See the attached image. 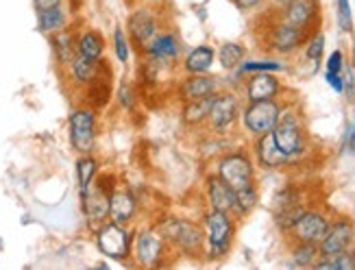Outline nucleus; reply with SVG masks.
<instances>
[{
  "label": "nucleus",
  "instance_id": "1",
  "mask_svg": "<svg viewBox=\"0 0 355 270\" xmlns=\"http://www.w3.org/2000/svg\"><path fill=\"white\" fill-rule=\"evenodd\" d=\"M153 227L159 231V235L166 240V244L171 246L173 253L188 258H198L205 253V231L203 225L181 218V216H162L159 220L153 222Z\"/></svg>",
  "mask_w": 355,
  "mask_h": 270
},
{
  "label": "nucleus",
  "instance_id": "2",
  "mask_svg": "<svg viewBox=\"0 0 355 270\" xmlns=\"http://www.w3.org/2000/svg\"><path fill=\"white\" fill-rule=\"evenodd\" d=\"M236 216L229 212L207 210L200 218V225L205 231V260L220 262L229 255L236 240Z\"/></svg>",
  "mask_w": 355,
  "mask_h": 270
},
{
  "label": "nucleus",
  "instance_id": "3",
  "mask_svg": "<svg viewBox=\"0 0 355 270\" xmlns=\"http://www.w3.org/2000/svg\"><path fill=\"white\" fill-rule=\"evenodd\" d=\"M272 135H275L277 146H279L292 162L303 157L307 149H310V135H307L301 111L290 103L288 105L284 103L279 120H277V126L272 129Z\"/></svg>",
  "mask_w": 355,
  "mask_h": 270
},
{
  "label": "nucleus",
  "instance_id": "4",
  "mask_svg": "<svg viewBox=\"0 0 355 270\" xmlns=\"http://www.w3.org/2000/svg\"><path fill=\"white\" fill-rule=\"evenodd\" d=\"M94 235V244L103 258L118 262V264H129L133 255V237L135 231L127 225H118V222L105 220L103 225L92 229Z\"/></svg>",
  "mask_w": 355,
  "mask_h": 270
},
{
  "label": "nucleus",
  "instance_id": "5",
  "mask_svg": "<svg viewBox=\"0 0 355 270\" xmlns=\"http://www.w3.org/2000/svg\"><path fill=\"white\" fill-rule=\"evenodd\" d=\"M114 187H116L114 174H98L94 183L83 194H79L81 212L89 229H96L105 220H110V196L114 192Z\"/></svg>",
  "mask_w": 355,
  "mask_h": 270
},
{
  "label": "nucleus",
  "instance_id": "6",
  "mask_svg": "<svg viewBox=\"0 0 355 270\" xmlns=\"http://www.w3.org/2000/svg\"><path fill=\"white\" fill-rule=\"evenodd\" d=\"M68 140L76 155L94 153L98 140V111L89 105L72 109L68 116Z\"/></svg>",
  "mask_w": 355,
  "mask_h": 270
},
{
  "label": "nucleus",
  "instance_id": "7",
  "mask_svg": "<svg viewBox=\"0 0 355 270\" xmlns=\"http://www.w3.org/2000/svg\"><path fill=\"white\" fill-rule=\"evenodd\" d=\"M216 174L227 181L234 189H242L255 185V162L249 151L236 149V151H227L223 153L218 160H216Z\"/></svg>",
  "mask_w": 355,
  "mask_h": 270
},
{
  "label": "nucleus",
  "instance_id": "8",
  "mask_svg": "<svg viewBox=\"0 0 355 270\" xmlns=\"http://www.w3.org/2000/svg\"><path fill=\"white\" fill-rule=\"evenodd\" d=\"M171 246L159 235L155 227H142L135 231L133 237V264L140 268H162L166 266V260L171 255Z\"/></svg>",
  "mask_w": 355,
  "mask_h": 270
},
{
  "label": "nucleus",
  "instance_id": "9",
  "mask_svg": "<svg viewBox=\"0 0 355 270\" xmlns=\"http://www.w3.org/2000/svg\"><path fill=\"white\" fill-rule=\"evenodd\" d=\"M312 33H307L303 28H297L288 24L286 20H282L279 15H272V22L264 28V42L266 51L275 53V55H282V57H288V55H295L301 46H305L307 37Z\"/></svg>",
  "mask_w": 355,
  "mask_h": 270
},
{
  "label": "nucleus",
  "instance_id": "10",
  "mask_svg": "<svg viewBox=\"0 0 355 270\" xmlns=\"http://www.w3.org/2000/svg\"><path fill=\"white\" fill-rule=\"evenodd\" d=\"M282 107H284V103L279 99L246 103L244 109L240 111L244 131L251 137H259L264 133H270L277 126V120H279Z\"/></svg>",
  "mask_w": 355,
  "mask_h": 270
},
{
  "label": "nucleus",
  "instance_id": "11",
  "mask_svg": "<svg viewBox=\"0 0 355 270\" xmlns=\"http://www.w3.org/2000/svg\"><path fill=\"white\" fill-rule=\"evenodd\" d=\"M162 28H166L162 9L153 7V5H144V7L133 9L129 20H127V35L131 40V46L137 49V53H140Z\"/></svg>",
  "mask_w": 355,
  "mask_h": 270
},
{
  "label": "nucleus",
  "instance_id": "12",
  "mask_svg": "<svg viewBox=\"0 0 355 270\" xmlns=\"http://www.w3.org/2000/svg\"><path fill=\"white\" fill-rule=\"evenodd\" d=\"M240 99L231 90H218L214 94V103L207 116V129L214 135H227L240 118Z\"/></svg>",
  "mask_w": 355,
  "mask_h": 270
},
{
  "label": "nucleus",
  "instance_id": "13",
  "mask_svg": "<svg viewBox=\"0 0 355 270\" xmlns=\"http://www.w3.org/2000/svg\"><path fill=\"white\" fill-rule=\"evenodd\" d=\"M142 57H148L153 61L162 63L164 68H175L183 59V44L175 28H162L144 49L140 51Z\"/></svg>",
  "mask_w": 355,
  "mask_h": 270
},
{
  "label": "nucleus",
  "instance_id": "14",
  "mask_svg": "<svg viewBox=\"0 0 355 270\" xmlns=\"http://www.w3.org/2000/svg\"><path fill=\"white\" fill-rule=\"evenodd\" d=\"M329 225H331V216L327 212H322L318 208H307L286 235L292 242L320 244V240L325 237Z\"/></svg>",
  "mask_w": 355,
  "mask_h": 270
},
{
  "label": "nucleus",
  "instance_id": "15",
  "mask_svg": "<svg viewBox=\"0 0 355 270\" xmlns=\"http://www.w3.org/2000/svg\"><path fill=\"white\" fill-rule=\"evenodd\" d=\"M355 244V222L349 216H338L331 220V225L325 233V237L318 244L320 258L331 260L336 255H340L347 248Z\"/></svg>",
  "mask_w": 355,
  "mask_h": 270
},
{
  "label": "nucleus",
  "instance_id": "16",
  "mask_svg": "<svg viewBox=\"0 0 355 270\" xmlns=\"http://www.w3.org/2000/svg\"><path fill=\"white\" fill-rule=\"evenodd\" d=\"M277 15L292 26L314 33L320 24V0H288L284 7L277 9Z\"/></svg>",
  "mask_w": 355,
  "mask_h": 270
},
{
  "label": "nucleus",
  "instance_id": "17",
  "mask_svg": "<svg viewBox=\"0 0 355 270\" xmlns=\"http://www.w3.org/2000/svg\"><path fill=\"white\" fill-rule=\"evenodd\" d=\"M218 90H223V83L218 76L214 74H183L175 85V96L181 103L198 101L211 96Z\"/></svg>",
  "mask_w": 355,
  "mask_h": 270
},
{
  "label": "nucleus",
  "instance_id": "18",
  "mask_svg": "<svg viewBox=\"0 0 355 270\" xmlns=\"http://www.w3.org/2000/svg\"><path fill=\"white\" fill-rule=\"evenodd\" d=\"M137 214H140V199H137V194L131 187L116 185L110 196V220L131 227Z\"/></svg>",
  "mask_w": 355,
  "mask_h": 270
},
{
  "label": "nucleus",
  "instance_id": "19",
  "mask_svg": "<svg viewBox=\"0 0 355 270\" xmlns=\"http://www.w3.org/2000/svg\"><path fill=\"white\" fill-rule=\"evenodd\" d=\"M244 99L246 103L253 101H270V99H279L284 85L279 78L275 76V72H253L246 74L244 81Z\"/></svg>",
  "mask_w": 355,
  "mask_h": 270
},
{
  "label": "nucleus",
  "instance_id": "20",
  "mask_svg": "<svg viewBox=\"0 0 355 270\" xmlns=\"http://www.w3.org/2000/svg\"><path fill=\"white\" fill-rule=\"evenodd\" d=\"M253 155H255L257 166L264 170H279V168H286L292 164L290 157L277 146L272 131L259 135V137H253Z\"/></svg>",
  "mask_w": 355,
  "mask_h": 270
},
{
  "label": "nucleus",
  "instance_id": "21",
  "mask_svg": "<svg viewBox=\"0 0 355 270\" xmlns=\"http://www.w3.org/2000/svg\"><path fill=\"white\" fill-rule=\"evenodd\" d=\"M205 196L209 203V210L218 212H234L236 205V189L231 187L227 181H223L218 174L211 172L205 177Z\"/></svg>",
  "mask_w": 355,
  "mask_h": 270
},
{
  "label": "nucleus",
  "instance_id": "22",
  "mask_svg": "<svg viewBox=\"0 0 355 270\" xmlns=\"http://www.w3.org/2000/svg\"><path fill=\"white\" fill-rule=\"evenodd\" d=\"M103 61V59H101ZM101 61H92L87 57L74 55V59L64 68L68 81L74 90H85L87 85L94 83V78L101 72Z\"/></svg>",
  "mask_w": 355,
  "mask_h": 270
},
{
  "label": "nucleus",
  "instance_id": "23",
  "mask_svg": "<svg viewBox=\"0 0 355 270\" xmlns=\"http://www.w3.org/2000/svg\"><path fill=\"white\" fill-rule=\"evenodd\" d=\"M216 63V49L209 44H198L192 51L185 53L181 59V72L183 74H209Z\"/></svg>",
  "mask_w": 355,
  "mask_h": 270
},
{
  "label": "nucleus",
  "instance_id": "24",
  "mask_svg": "<svg viewBox=\"0 0 355 270\" xmlns=\"http://www.w3.org/2000/svg\"><path fill=\"white\" fill-rule=\"evenodd\" d=\"M49 42H51L53 57L57 61V66L64 70L76 55V28L68 24L66 28H61V31H57V33L49 35Z\"/></svg>",
  "mask_w": 355,
  "mask_h": 270
},
{
  "label": "nucleus",
  "instance_id": "25",
  "mask_svg": "<svg viewBox=\"0 0 355 270\" xmlns=\"http://www.w3.org/2000/svg\"><path fill=\"white\" fill-rule=\"evenodd\" d=\"M107 40L98 28H83L76 31V55L87 57L92 61L105 59Z\"/></svg>",
  "mask_w": 355,
  "mask_h": 270
},
{
  "label": "nucleus",
  "instance_id": "26",
  "mask_svg": "<svg viewBox=\"0 0 355 270\" xmlns=\"http://www.w3.org/2000/svg\"><path fill=\"white\" fill-rule=\"evenodd\" d=\"M68 24H70V9L66 7V3L37 9V31L42 35H53L57 31L66 28Z\"/></svg>",
  "mask_w": 355,
  "mask_h": 270
},
{
  "label": "nucleus",
  "instance_id": "27",
  "mask_svg": "<svg viewBox=\"0 0 355 270\" xmlns=\"http://www.w3.org/2000/svg\"><path fill=\"white\" fill-rule=\"evenodd\" d=\"M211 103H214V94L205 99H198V101L181 103V122L188 126V129H198V126H203L207 122Z\"/></svg>",
  "mask_w": 355,
  "mask_h": 270
},
{
  "label": "nucleus",
  "instance_id": "28",
  "mask_svg": "<svg viewBox=\"0 0 355 270\" xmlns=\"http://www.w3.org/2000/svg\"><path fill=\"white\" fill-rule=\"evenodd\" d=\"M74 172H76V187H79V194H83L101 174V162L94 157V153L79 155L74 162Z\"/></svg>",
  "mask_w": 355,
  "mask_h": 270
},
{
  "label": "nucleus",
  "instance_id": "29",
  "mask_svg": "<svg viewBox=\"0 0 355 270\" xmlns=\"http://www.w3.org/2000/svg\"><path fill=\"white\" fill-rule=\"evenodd\" d=\"M246 57V49L238 42H225L220 44V49L216 51V59H218L220 68L227 72H234Z\"/></svg>",
  "mask_w": 355,
  "mask_h": 270
},
{
  "label": "nucleus",
  "instance_id": "30",
  "mask_svg": "<svg viewBox=\"0 0 355 270\" xmlns=\"http://www.w3.org/2000/svg\"><path fill=\"white\" fill-rule=\"evenodd\" d=\"M307 210V203L305 201H299V203H292V205H286V208H279V210H272V220H275V227L279 229L284 235L292 229V225L301 218V214Z\"/></svg>",
  "mask_w": 355,
  "mask_h": 270
},
{
  "label": "nucleus",
  "instance_id": "31",
  "mask_svg": "<svg viewBox=\"0 0 355 270\" xmlns=\"http://www.w3.org/2000/svg\"><path fill=\"white\" fill-rule=\"evenodd\" d=\"M290 258H292V268H312L316 260L320 258L318 244L310 242H292L290 246Z\"/></svg>",
  "mask_w": 355,
  "mask_h": 270
},
{
  "label": "nucleus",
  "instance_id": "32",
  "mask_svg": "<svg viewBox=\"0 0 355 270\" xmlns=\"http://www.w3.org/2000/svg\"><path fill=\"white\" fill-rule=\"evenodd\" d=\"M259 203V189H257V183L255 185H249V187H242V189H236V205H234V214L236 218H246Z\"/></svg>",
  "mask_w": 355,
  "mask_h": 270
},
{
  "label": "nucleus",
  "instance_id": "33",
  "mask_svg": "<svg viewBox=\"0 0 355 270\" xmlns=\"http://www.w3.org/2000/svg\"><path fill=\"white\" fill-rule=\"evenodd\" d=\"M116 105L122 111H127V114H133V111L137 109V105H140V90H137V85L133 81H127V78H122V81L118 83Z\"/></svg>",
  "mask_w": 355,
  "mask_h": 270
},
{
  "label": "nucleus",
  "instance_id": "34",
  "mask_svg": "<svg viewBox=\"0 0 355 270\" xmlns=\"http://www.w3.org/2000/svg\"><path fill=\"white\" fill-rule=\"evenodd\" d=\"M284 70L286 66L279 59H244L234 72L236 76H244L253 72H284Z\"/></svg>",
  "mask_w": 355,
  "mask_h": 270
},
{
  "label": "nucleus",
  "instance_id": "35",
  "mask_svg": "<svg viewBox=\"0 0 355 270\" xmlns=\"http://www.w3.org/2000/svg\"><path fill=\"white\" fill-rule=\"evenodd\" d=\"M112 51H114V57L120 66H127L131 61V40L127 35V31L122 26H116L114 33H112Z\"/></svg>",
  "mask_w": 355,
  "mask_h": 270
},
{
  "label": "nucleus",
  "instance_id": "36",
  "mask_svg": "<svg viewBox=\"0 0 355 270\" xmlns=\"http://www.w3.org/2000/svg\"><path fill=\"white\" fill-rule=\"evenodd\" d=\"M325 44H327V40H325V33H322V31H314V33L307 37V42H305V59L312 61L314 68L318 66L320 59H322V53H325Z\"/></svg>",
  "mask_w": 355,
  "mask_h": 270
},
{
  "label": "nucleus",
  "instance_id": "37",
  "mask_svg": "<svg viewBox=\"0 0 355 270\" xmlns=\"http://www.w3.org/2000/svg\"><path fill=\"white\" fill-rule=\"evenodd\" d=\"M336 11H338V26L343 33H351L353 31V13L349 0H336Z\"/></svg>",
  "mask_w": 355,
  "mask_h": 270
},
{
  "label": "nucleus",
  "instance_id": "38",
  "mask_svg": "<svg viewBox=\"0 0 355 270\" xmlns=\"http://www.w3.org/2000/svg\"><path fill=\"white\" fill-rule=\"evenodd\" d=\"M343 68H345V53L343 51H334L327 57V61H325V70H329V72H343Z\"/></svg>",
  "mask_w": 355,
  "mask_h": 270
},
{
  "label": "nucleus",
  "instance_id": "39",
  "mask_svg": "<svg viewBox=\"0 0 355 270\" xmlns=\"http://www.w3.org/2000/svg\"><path fill=\"white\" fill-rule=\"evenodd\" d=\"M325 81H327V85H329L336 94H345V78H343V72H329V70H325Z\"/></svg>",
  "mask_w": 355,
  "mask_h": 270
},
{
  "label": "nucleus",
  "instance_id": "40",
  "mask_svg": "<svg viewBox=\"0 0 355 270\" xmlns=\"http://www.w3.org/2000/svg\"><path fill=\"white\" fill-rule=\"evenodd\" d=\"M343 78H345V92L349 94V99H353L355 96V72L351 66L343 68Z\"/></svg>",
  "mask_w": 355,
  "mask_h": 270
},
{
  "label": "nucleus",
  "instance_id": "41",
  "mask_svg": "<svg viewBox=\"0 0 355 270\" xmlns=\"http://www.w3.org/2000/svg\"><path fill=\"white\" fill-rule=\"evenodd\" d=\"M240 11H253V9H257V7H261V3L264 0H231Z\"/></svg>",
  "mask_w": 355,
  "mask_h": 270
},
{
  "label": "nucleus",
  "instance_id": "42",
  "mask_svg": "<svg viewBox=\"0 0 355 270\" xmlns=\"http://www.w3.org/2000/svg\"><path fill=\"white\" fill-rule=\"evenodd\" d=\"M66 3V0H33L35 9H46V7H55V5H61Z\"/></svg>",
  "mask_w": 355,
  "mask_h": 270
},
{
  "label": "nucleus",
  "instance_id": "43",
  "mask_svg": "<svg viewBox=\"0 0 355 270\" xmlns=\"http://www.w3.org/2000/svg\"><path fill=\"white\" fill-rule=\"evenodd\" d=\"M349 151L355 155V120H353V124H351V144H349Z\"/></svg>",
  "mask_w": 355,
  "mask_h": 270
},
{
  "label": "nucleus",
  "instance_id": "44",
  "mask_svg": "<svg viewBox=\"0 0 355 270\" xmlns=\"http://www.w3.org/2000/svg\"><path fill=\"white\" fill-rule=\"evenodd\" d=\"M268 3H270L272 7H277V9H279V7H284V5L288 3V0H268Z\"/></svg>",
  "mask_w": 355,
  "mask_h": 270
},
{
  "label": "nucleus",
  "instance_id": "45",
  "mask_svg": "<svg viewBox=\"0 0 355 270\" xmlns=\"http://www.w3.org/2000/svg\"><path fill=\"white\" fill-rule=\"evenodd\" d=\"M146 5H153V7H159V5H164L166 0H144Z\"/></svg>",
  "mask_w": 355,
  "mask_h": 270
}]
</instances>
